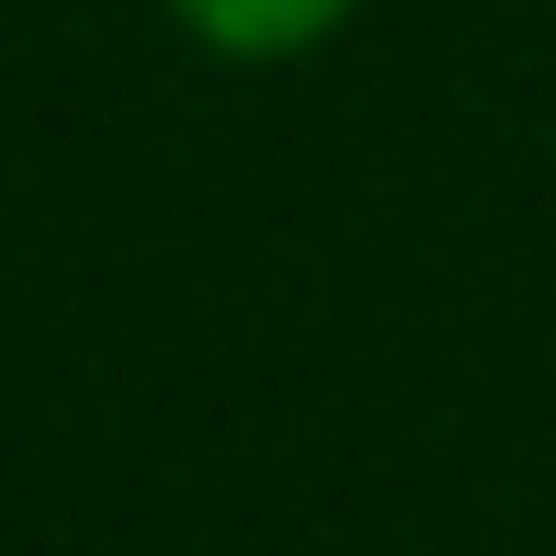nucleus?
<instances>
[{
  "instance_id": "obj_1",
  "label": "nucleus",
  "mask_w": 556,
  "mask_h": 556,
  "mask_svg": "<svg viewBox=\"0 0 556 556\" xmlns=\"http://www.w3.org/2000/svg\"><path fill=\"white\" fill-rule=\"evenodd\" d=\"M170 12H182L205 46H227V58H295V46L330 35L352 0H170Z\"/></svg>"
}]
</instances>
